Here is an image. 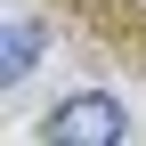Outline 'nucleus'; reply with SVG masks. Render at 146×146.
<instances>
[{"label":"nucleus","instance_id":"f03ea898","mask_svg":"<svg viewBox=\"0 0 146 146\" xmlns=\"http://www.w3.org/2000/svg\"><path fill=\"white\" fill-rule=\"evenodd\" d=\"M33 49H41V33H33V25H8V57H0V73L16 81V73L33 65Z\"/></svg>","mask_w":146,"mask_h":146},{"label":"nucleus","instance_id":"f257e3e1","mask_svg":"<svg viewBox=\"0 0 146 146\" xmlns=\"http://www.w3.org/2000/svg\"><path fill=\"white\" fill-rule=\"evenodd\" d=\"M114 138H122V106L106 89H81L49 114V146H114Z\"/></svg>","mask_w":146,"mask_h":146}]
</instances>
